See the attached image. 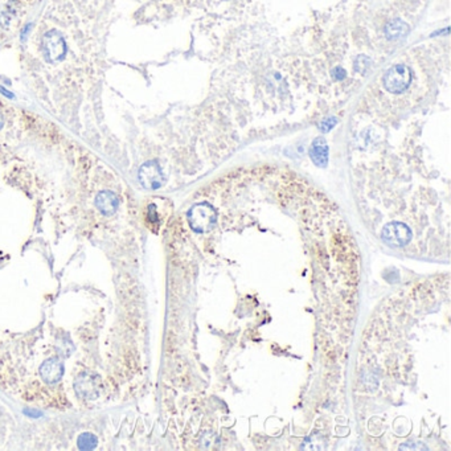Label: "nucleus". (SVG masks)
<instances>
[{"label": "nucleus", "instance_id": "nucleus-3", "mask_svg": "<svg viewBox=\"0 0 451 451\" xmlns=\"http://www.w3.org/2000/svg\"><path fill=\"white\" fill-rule=\"evenodd\" d=\"M139 180L146 189H158L164 183V175L157 162H147L139 170Z\"/></svg>", "mask_w": 451, "mask_h": 451}, {"label": "nucleus", "instance_id": "nucleus-8", "mask_svg": "<svg viewBox=\"0 0 451 451\" xmlns=\"http://www.w3.org/2000/svg\"><path fill=\"white\" fill-rule=\"evenodd\" d=\"M310 157L318 167H326L328 162V146L326 140L322 138L315 139L311 144Z\"/></svg>", "mask_w": 451, "mask_h": 451}, {"label": "nucleus", "instance_id": "nucleus-10", "mask_svg": "<svg viewBox=\"0 0 451 451\" xmlns=\"http://www.w3.org/2000/svg\"><path fill=\"white\" fill-rule=\"evenodd\" d=\"M97 443V439L96 437L90 433H85L82 434L81 437L79 438V447L82 448V450H90L96 446Z\"/></svg>", "mask_w": 451, "mask_h": 451}, {"label": "nucleus", "instance_id": "nucleus-2", "mask_svg": "<svg viewBox=\"0 0 451 451\" xmlns=\"http://www.w3.org/2000/svg\"><path fill=\"white\" fill-rule=\"evenodd\" d=\"M44 60L49 64L60 62L66 54V41L61 33L50 31L43 39Z\"/></svg>", "mask_w": 451, "mask_h": 451}, {"label": "nucleus", "instance_id": "nucleus-9", "mask_svg": "<svg viewBox=\"0 0 451 451\" xmlns=\"http://www.w3.org/2000/svg\"><path fill=\"white\" fill-rule=\"evenodd\" d=\"M77 389L81 395H84L85 397H92V392H96V387L93 384L92 380H88V377L84 376L81 377L77 383Z\"/></svg>", "mask_w": 451, "mask_h": 451}, {"label": "nucleus", "instance_id": "nucleus-7", "mask_svg": "<svg viewBox=\"0 0 451 451\" xmlns=\"http://www.w3.org/2000/svg\"><path fill=\"white\" fill-rule=\"evenodd\" d=\"M40 373H41V377H43L45 383L53 384L62 377L64 366L58 360H48L41 365Z\"/></svg>", "mask_w": 451, "mask_h": 451}, {"label": "nucleus", "instance_id": "nucleus-4", "mask_svg": "<svg viewBox=\"0 0 451 451\" xmlns=\"http://www.w3.org/2000/svg\"><path fill=\"white\" fill-rule=\"evenodd\" d=\"M381 237L388 245L404 246L410 241V231L406 225L393 222L384 228Z\"/></svg>", "mask_w": 451, "mask_h": 451}, {"label": "nucleus", "instance_id": "nucleus-5", "mask_svg": "<svg viewBox=\"0 0 451 451\" xmlns=\"http://www.w3.org/2000/svg\"><path fill=\"white\" fill-rule=\"evenodd\" d=\"M409 70L405 66H395L388 71L385 77V86L392 93H401L409 85Z\"/></svg>", "mask_w": 451, "mask_h": 451}, {"label": "nucleus", "instance_id": "nucleus-11", "mask_svg": "<svg viewBox=\"0 0 451 451\" xmlns=\"http://www.w3.org/2000/svg\"><path fill=\"white\" fill-rule=\"evenodd\" d=\"M335 124H336V119H334V118L326 119V121H324L323 123L320 124V130H322V131H324V132H327V131H330L331 128L334 127Z\"/></svg>", "mask_w": 451, "mask_h": 451}, {"label": "nucleus", "instance_id": "nucleus-6", "mask_svg": "<svg viewBox=\"0 0 451 451\" xmlns=\"http://www.w3.org/2000/svg\"><path fill=\"white\" fill-rule=\"evenodd\" d=\"M118 197L110 191H102L97 195L96 205L105 216H111L118 209Z\"/></svg>", "mask_w": 451, "mask_h": 451}, {"label": "nucleus", "instance_id": "nucleus-1", "mask_svg": "<svg viewBox=\"0 0 451 451\" xmlns=\"http://www.w3.org/2000/svg\"><path fill=\"white\" fill-rule=\"evenodd\" d=\"M187 221L193 232L206 233L216 221V208L208 201L195 204L187 213Z\"/></svg>", "mask_w": 451, "mask_h": 451}, {"label": "nucleus", "instance_id": "nucleus-12", "mask_svg": "<svg viewBox=\"0 0 451 451\" xmlns=\"http://www.w3.org/2000/svg\"><path fill=\"white\" fill-rule=\"evenodd\" d=\"M0 93H2V94H3V96L7 97V98H14V94H12V93L8 92V90L4 89L3 86H0Z\"/></svg>", "mask_w": 451, "mask_h": 451}, {"label": "nucleus", "instance_id": "nucleus-13", "mask_svg": "<svg viewBox=\"0 0 451 451\" xmlns=\"http://www.w3.org/2000/svg\"><path fill=\"white\" fill-rule=\"evenodd\" d=\"M2 124H3V121H2V115H0V127H2Z\"/></svg>", "mask_w": 451, "mask_h": 451}]
</instances>
